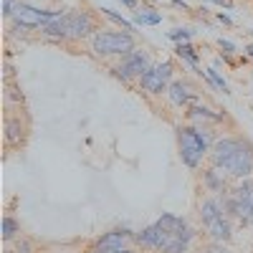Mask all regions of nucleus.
Wrapping results in <instances>:
<instances>
[{
  "label": "nucleus",
  "instance_id": "f257e3e1",
  "mask_svg": "<svg viewBox=\"0 0 253 253\" xmlns=\"http://www.w3.org/2000/svg\"><path fill=\"white\" fill-rule=\"evenodd\" d=\"M213 142V134L208 129H195V126H180L177 129V147H180V157L187 167H195L203 162L208 155V147Z\"/></svg>",
  "mask_w": 253,
  "mask_h": 253
},
{
  "label": "nucleus",
  "instance_id": "f03ea898",
  "mask_svg": "<svg viewBox=\"0 0 253 253\" xmlns=\"http://www.w3.org/2000/svg\"><path fill=\"white\" fill-rule=\"evenodd\" d=\"M91 46L96 53H104V56H114V53L126 56L134 51V36L126 31H99L91 38Z\"/></svg>",
  "mask_w": 253,
  "mask_h": 253
},
{
  "label": "nucleus",
  "instance_id": "7ed1b4c3",
  "mask_svg": "<svg viewBox=\"0 0 253 253\" xmlns=\"http://www.w3.org/2000/svg\"><path fill=\"white\" fill-rule=\"evenodd\" d=\"M56 18H61V13H56V10H41V8L20 3V0H18V5L13 10L15 28H43V26L53 23Z\"/></svg>",
  "mask_w": 253,
  "mask_h": 253
},
{
  "label": "nucleus",
  "instance_id": "20e7f679",
  "mask_svg": "<svg viewBox=\"0 0 253 253\" xmlns=\"http://www.w3.org/2000/svg\"><path fill=\"white\" fill-rule=\"evenodd\" d=\"M170 76H172V63H170V61H162V63H157V66H152L150 71H144V74L139 76V84H142L144 91L160 94V91L167 89Z\"/></svg>",
  "mask_w": 253,
  "mask_h": 253
},
{
  "label": "nucleus",
  "instance_id": "39448f33",
  "mask_svg": "<svg viewBox=\"0 0 253 253\" xmlns=\"http://www.w3.org/2000/svg\"><path fill=\"white\" fill-rule=\"evenodd\" d=\"M223 172L230 175V177H236V180H248L253 175V147L248 142L241 144V150L233 155V160L223 167Z\"/></svg>",
  "mask_w": 253,
  "mask_h": 253
},
{
  "label": "nucleus",
  "instance_id": "423d86ee",
  "mask_svg": "<svg viewBox=\"0 0 253 253\" xmlns=\"http://www.w3.org/2000/svg\"><path fill=\"white\" fill-rule=\"evenodd\" d=\"M150 69H152L150 56H147L144 51H139V48H134L132 53L122 56V63L117 66V74L124 76V79H129V76H142L144 71H150Z\"/></svg>",
  "mask_w": 253,
  "mask_h": 253
},
{
  "label": "nucleus",
  "instance_id": "0eeeda50",
  "mask_svg": "<svg viewBox=\"0 0 253 253\" xmlns=\"http://www.w3.org/2000/svg\"><path fill=\"white\" fill-rule=\"evenodd\" d=\"M170 238H172V233L162 230L157 223L147 225L144 230L134 233V243H139L142 248H150V251H160V253H162V248H165L167 243H170Z\"/></svg>",
  "mask_w": 253,
  "mask_h": 253
},
{
  "label": "nucleus",
  "instance_id": "6e6552de",
  "mask_svg": "<svg viewBox=\"0 0 253 253\" xmlns=\"http://www.w3.org/2000/svg\"><path fill=\"white\" fill-rule=\"evenodd\" d=\"M134 241V233L132 230H126V228H117V230H109V233H104L99 241H96V251L101 253H119L126 248V243Z\"/></svg>",
  "mask_w": 253,
  "mask_h": 253
},
{
  "label": "nucleus",
  "instance_id": "1a4fd4ad",
  "mask_svg": "<svg viewBox=\"0 0 253 253\" xmlns=\"http://www.w3.org/2000/svg\"><path fill=\"white\" fill-rule=\"evenodd\" d=\"M243 139H230V137H223V139H215L213 142V150H210V160H213V167L223 170V167L233 160V155L241 150Z\"/></svg>",
  "mask_w": 253,
  "mask_h": 253
},
{
  "label": "nucleus",
  "instance_id": "9d476101",
  "mask_svg": "<svg viewBox=\"0 0 253 253\" xmlns=\"http://www.w3.org/2000/svg\"><path fill=\"white\" fill-rule=\"evenodd\" d=\"M66 20H69V38H86V36H91V31H94L91 15L84 13V10L66 13Z\"/></svg>",
  "mask_w": 253,
  "mask_h": 253
},
{
  "label": "nucleus",
  "instance_id": "9b49d317",
  "mask_svg": "<svg viewBox=\"0 0 253 253\" xmlns=\"http://www.w3.org/2000/svg\"><path fill=\"white\" fill-rule=\"evenodd\" d=\"M205 230H208V236L213 238L215 243H228L230 236H233V228H230L228 215H220V218H215V220L205 223Z\"/></svg>",
  "mask_w": 253,
  "mask_h": 253
},
{
  "label": "nucleus",
  "instance_id": "f8f14e48",
  "mask_svg": "<svg viewBox=\"0 0 253 253\" xmlns=\"http://www.w3.org/2000/svg\"><path fill=\"white\" fill-rule=\"evenodd\" d=\"M203 182H205V187L210 190V193H215V195H225V193H228L223 170H218V167H210V170H205V172H203Z\"/></svg>",
  "mask_w": 253,
  "mask_h": 253
},
{
  "label": "nucleus",
  "instance_id": "ddd939ff",
  "mask_svg": "<svg viewBox=\"0 0 253 253\" xmlns=\"http://www.w3.org/2000/svg\"><path fill=\"white\" fill-rule=\"evenodd\" d=\"M220 215H223V203H220V198H208V200L200 203V218H203V223H210V220H215V218H220Z\"/></svg>",
  "mask_w": 253,
  "mask_h": 253
},
{
  "label": "nucleus",
  "instance_id": "4468645a",
  "mask_svg": "<svg viewBox=\"0 0 253 253\" xmlns=\"http://www.w3.org/2000/svg\"><path fill=\"white\" fill-rule=\"evenodd\" d=\"M41 31H43V36H48V38H69V20H66V15H61V18L53 20V23L43 26Z\"/></svg>",
  "mask_w": 253,
  "mask_h": 253
},
{
  "label": "nucleus",
  "instance_id": "2eb2a0df",
  "mask_svg": "<svg viewBox=\"0 0 253 253\" xmlns=\"http://www.w3.org/2000/svg\"><path fill=\"white\" fill-rule=\"evenodd\" d=\"M167 96H170V101L177 104V107H185V104L190 101V89H187V84H182V81L170 84V89H167Z\"/></svg>",
  "mask_w": 253,
  "mask_h": 253
},
{
  "label": "nucleus",
  "instance_id": "dca6fc26",
  "mask_svg": "<svg viewBox=\"0 0 253 253\" xmlns=\"http://www.w3.org/2000/svg\"><path fill=\"white\" fill-rule=\"evenodd\" d=\"M132 23L134 26H157V23H162V15L152 8H142V10H134Z\"/></svg>",
  "mask_w": 253,
  "mask_h": 253
},
{
  "label": "nucleus",
  "instance_id": "f3484780",
  "mask_svg": "<svg viewBox=\"0 0 253 253\" xmlns=\"http://www.w3.org/2000/svg\"><path fill=\"white\" fill-rule=\"evenodd\" d=\"M5 139L13 147L23 142V124H20L18 119H8V124H5Z\"/></svg>",
  "mask_w": 253,
  "mask_h": 253
},
{
  "label": "nucleus",
  "instance_id": "a211bd4d",
  "mask_svg": "<svg viewBox=\"0 0 253 253\" xmlns=\"http://www.w3.org/2000/svg\"><path fill=\"white\" fill-rule=\"evenodd\" d=\"M18 233H20V223H18L13 215H5V218H3V238H5V241H13Z\"/></svg>",
  "mask_w": 253,
  "mask_h": 253
},
{
  "label": "nucleus",
  "instance_id": "6ab92c4d",
  "mask_svg": "<svg viewBox=\"0 0 253 253\" xmlns=\"http://www.w3.org/2000/svg\"><path fill=\"white\" fill-rule=\"evenodd\" d=\"M175 53H177L180 58H185V61L190 63V66H198V53H195V48L190 46V43H177Z\"/></svg>",
  "mask_w": 253,
  "mask_h": 253
},
{
  "label": "nucleus",
  "instance_id": "aec40b11",
  "mask_svg": "<svg viewBox=\"0 0 253 253\" xmlns=\"http://www.w3.org/2000/svg\"><path fill=\"white\" fill-rule=\"evenodd\" d=\"M101 13L104 15H107L109 20H114V23H119L126 33H129V31H134V23H132V20H126L124 15H119V13H114V10H109V8H101Z\"/></svg>",
  "mask_w": 253,
  "mask_h": 253
},
{
  "label": "nucleus",
  "instance_id": "412c9836",
  "mask_svg": "<svg viewBox=\"0 0 253 253\" xmlns=\"http://www.w3.org/2000/svg\"><path fill=\"white\" fill-rule=\"evenodd\" d=\"M187 241H182V238H177V236H172L170 238V243H167L165 248H162V253H187Z\"/></svg>",
  "mask_w": 253,
  "mask_h": 253
},
{
  "label": "nucleus",
  "instance_id": "4be33fe9",
  "mask_svg": "<svg viewBox=\"0 0 253 253\" xmlns=\"http://www.w3.org/2000/svg\"><path fill=\"white\" fill-rule=\"evenodd\" d=\"M190 117H195V119H210V122H220L223 119V114H213V112L205 109V107H193V109H190Z\"/></svg>",
  "mask_w": 253,
  "mask_h": 253
},
{
  "label": "nucleus",
  "instance_id": "5701e85b",
  "mask_svg": "<svg viewBox=\"0 0 253 253\" xmlns=\"http://www.w3.org/2000/svg\"><path fill=\"white\" fill-rule=\"evenodd\" d=\"M205 74H208V79L213 81V84H215V86H218V89H220L223 94H230V91H228V84H225V79H223V76H220V74H218L215 69H208Z\"/></svg>",
  "mask_w": 253,
  "mask_h": 253
},
{
  "label": "nucleus",
  "instance_id": "b1692460",
  "mask_svg": "<svg viewBox=\"0 0 253 253\" xmlns=\"http://www.w3.org/2000/svg\"><path fill=\"white\" fill-rule=\"evenodd\" d=\"M167 36H170L175 43H187L190 36H193V31H187V28H175V31H170Z\"/></svg>",
  "mask_w": 253,
  "mask_h": 253
},
{
  "label": "nucleus",
  "instance_id": "393cba45",
  "mask_svg": "<svg viewBox=\"0 0 253 253\" xmlns=\"http://www.w3.org/2000/svg\"><path fill=\"white\" fill-rule=\"evenodd\" d=\"M15 0H3V15L5 18H13V10H15Z\"/></svg>",
  "mask_w": 253,
  "mask_h": 253
},
{
  "label": "nucleus",
  "instance_id": "a878e982",
  "mask_svg": "<svg viewBox=\"0 0 253 253\" xmlns=\"http://www.w3.org/2000/svg\"><path fill=\"white\" fill-rule=\"evenodd\" d=\"M31 251H33V246H31L28 241H18V246H15L13 253H31Z\"/></svg>",
  "mask_w": 253,
  "mask_h": 253
},
{
  "label": "nucleus",
  "instance_id": "bb28decb",
  "mask_svg": "<svg viewBox=\"0 0 253 253\" xmlns=\"http://www.w3.org/2000/svg\"><path fill=\"white\" fill-rule=\"evenodd\" d=\"M220 48H223V53H228V56H230V53H233V51H236V46H233V43H230V41H228V38H220Z\"/></svg>",
  "mask_w": 253,
  "mask_h": 253
},
{
  "label": "nucleus",
  "instance_id": "cd10ccee",
  "mask_svg": "<svg viewBox=\"0 0 253 253\" xmlns=\"http://www.w3.org/2000/svg\"><path fill=\"white\" fill-rule=\"evenodd\" d=\"M208 253H230V251H228V248H223V243H215V246L210 248Z\"/></svg>",
  "mask_w": 253,
  "mask_h": 253
},
{
  "label": "nucleus",
  "instance_id": "c85d7f7f",
  "mask_svg": "<svg viewBox=\"0 0 253 253\" xmlns=\"http://www.w3.org/2000/svg\"><path fill=\"white\" fill-rule=\"evenodd\" d=\"M218 20H220V23H225V26L233 23V20H230V15H225V13H220V15H218Z\"/></svg>",
  "mask_w": 253,
  "mask_h": 253
},
{
  "label": "nucleus",
  "instance_id": "c756f323",
  "mask_svg": "<svg viewBox=\"0 0 253 253\" xmlns=\"http://www.w3.org/2000/svg\"><path fill=\"white\" fill-rule=\"evenodd\" d=\"M208 3H215V5H223V8H233L228 3V0H208Z\"/></svg>",
  "mask_w": 253,
  "mask_h": 253
},
{
  "label": "nucleus",
  "instance_id": "7c9ffc66",
  "mask_svg": "<svg viewBox=\"0 0 253 253\" xmlns=\"http://www.w3.org/2000/svg\"><path fill=\"white\" fill-rule=\"evenodd\" d=\"M246 56H248V58H253V43H251V46H246Z\"/></svg>",
  "mask_w": 253,
  "mask_h": 253
},
{
  "label": "nucleus",
  "instance_id": "2f4dec72",
  "mask_svg": "<svg viewBox=\"0 0 253 253\" xmlns=\"http://www.w3.org/2000/svg\"><path fill=\"white\" fill-rule=\"evenodd\" d=\"M122 3H124V5H129V8H134V5H137V0H122Z\"/></svg>",
  "mask_w": 253,
  "mask_h": 253
},
{
  "label": "nucleus",
  "instance_id": "473e14b6",
  "mask_svg": "<svg viewBox=\"0 0 253 253\" xmlns=\"http://www.w3.org/2000/svg\"><path fill=\"white\" fill-rule=\"evenodd\" d=\"M119 253H134V251H129V248H124V251H119Z\"/></svg>",
  "mask_w": 253,
  "mask_h": 253
},
{
  "label": "nucleus",
  "instance_id": "72a5a7b5",
  "mask_svg": "<svg viewBox=\"0 0 253 253\" xmlns=\"http://www.w3.org/2000/svg\"><path fill=\"white\" fill-rule=\"evenodd\" d=\"M91 253H101V251H96V248H94V251H91Z\"/></svg>",
  "mask_w": 253,
  "mask_h": 253
}]
</instances>
